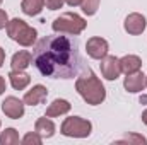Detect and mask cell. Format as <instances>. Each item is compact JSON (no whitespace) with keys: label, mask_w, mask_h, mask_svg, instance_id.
Here are the masks:
<instances>
[{"label":"cell","mask_w":147,"mask_h":145,"mask_svg":"<svg viewBox=\"0 0 147 145\" xmlns=\"http://www.w3.org/2000/svg\"><path fill=\"white\" fill-rule=\"evenodd\" d=\"M31 55L39 73L50 79H74L82 63L77 39L63 33L41 38Z\"/></svg>","instance_id":"obj_1"},{"label":"cell","mask_w":147,"mask_h":145,"mask_svg":"<svg viewBox=\"0 0 147 145\" xmlns=\"http://www.w3.org/2000/svg\"><path fill=\"white\" fill-rule=\"evenodd\" d=\"M75 89L80 94V97L91 106H98L106 99L105 85L96 77V73L92 70H89V68L75 80Z\"/></svg>","instance_id":"obj_2"},{"label":"cell","mask_w":147,"mask_h":145,"mask_svg":"<svg viewBox=\"0 0 147 145\" xmlns=\"http://www.w3.org/2000/svg\"><path fill=\"white\" fill-rule=\"evenodd\" d=\"M7 34L10 39H14V41H17L21 46H33L34 43H36V29L34 28H31V26H28L22 19H12V21H9V24H7Z\"/></svg>","instance_id":"obj_3"},{"label":"cell","mask_w":147,"mask_h":145,"mask_svg":"<svg viewBox=\"0 0 147 145\" xmlns=\"http://www.w3.org/2000/svg\"><path fill=\"white\" fill-rule=\"evenodd\" d=\"M86 26H87L86 19H82L80 15H77L74 12H65V14H62L60 17H57L53 21L51 29L55 33H63V34L77 36V34H80L86 29Z\"/></svg>","instance_id":"obj_4"},{"label":"cell","mask_w":147,"mask_h":145,"mask_svg":"<svg viewBox=\"0 0 147 145\" xmlns=\"http://www.w3.org/2000/svg\"><path fill=\"white\" fill-rule=\"evenodd\" d=\"M62 135L65 137H72V138H86L91 135L92 132V125L91 121L80 118V116H70V118H65V121L62 123V128H60Z\"/></svg>","instance_id":"obj_5"},{"label":"cell","mask_w":147,"mask_h":145,"mask_svg":"<svg viewBox=\"0 0 147 145\" xmlns=\"http://www.w3.org/2000/svg\"><path fill=\"white\" fill-rule=\"evenodd\" d=\"M108 50H110L108 41L103 39V38H98V36L91 38V39H87V43H86V51H87V55H89L91 58H94V60L105 58V56L108 55Z\"/></svg>","instance_id":"obj_6"},{"label":"cell","mask_w":147,"mask_h":145,"mask_svg":"<svg viewBox=\"0 0 147 145\" xmlns=\"http://www.w3.org/2000/svg\"><path fill=\"white\" fill-rule=\"evenodd\" d=\"M101 73L106 80H116L121 73L120 58H116L113 55H106L105 58H101Z\"/></svg>","instance_id":"obj_7"},{"label":"cell","mask_w":147,"mask_h":145,"mask_svg":"<svg viewBox=\"0 0 147 145\" xmlns=\"http://www.w3.org/2000/svg\"><path fill=\"white\" fill-rule=\"evenodd\" d=\"M2 111L7 118L10 119H19L24 116V101L14 97V96H9L5 97V101L2 103Z\"/></svg>","instance_id":"obj_8"},{"label":"cell","mask_w":147,"mask_h":145,"mask_svg":"<svg viewBox=\"0 0 147 145\" xmlns=\"http://www.w3.org/2000/svg\"><path fill=\"white\" fill-rule=\"evenodd\" d=\"M125 31L132 36H139L144 33L146 29V17L139 12H134V14H128L127 19H125V24H123Z\"/></svg>","instance_id":"obj_9"},{"label":"cell","mask_w":147,"mask_h":145,"mask_svg":"<svg viewBox=\"0 0 147 145\" xmlns=\"http://www.w3.org/2000/svg\"><path fill=\"white\" fill-rule=\"evenodd\" d=\"M46 96H48V89L45 85H41V84H36V85H33L31 91H28L24 94V99L22 101L28 106H38V104H41L46 99Z\"/></svg>","instance_id":"obj_10"},{"label":"cell","mask_w":147,"mask_h":145,"mask_svg":"<svg viewBox=\"0 0 147 145\" xmlns=\"http://www.w3.org/2000/svg\"><path fill=\"white\" fill-rule=\"evenodd\" d=\"M123 87L128 92H132V94H137V92L144 91V87H146V75L140 72V70L135 72V73L127 75L125 80H123Z\"/></svg>","instance_id":"obj_11"},{"label":"cell","mask_w":147,"mask_h":145,"mask_svg":"<svg viewBox=\"0 0 147 145\" xmlns=\"http://www.w3.org/2000/svg\"><path fill=\"white\" fill-rule=\"evenodd\" d=\"M120 67L125 75H130L142 68V60L137 55H125L123 58H120Z\"/></svg>","instance_id":"obj_12"},{"label":"cell","mask_w":147,"mask_h":145,"mask_svg":"<svg viewBox=\"0 0 147 145\" xmlns=\"http://www.w3.org/2000/svg\"><path fill=\"white\" fill-rule=\"evenodd\" d=\"M9 80H10V85L16 89V91H22L29 85L31 82V77L24 70H10L9 72Z\"/></svg>","instance_id":"obj_13"},{"label":"cell","mask_w":147,"mask_h":145,"mask_svg":"<svg viewBox=\"0 0 147 145\" xmlns=\"http://www.w3.org/2000/svg\"><path fill=\"white\" fill-rule=\"evenodd\" d=\"M31 63H33V55H31L29 51H24V50L14 53V56H12V60H10L12 70H26Z\"/></svg>","instance_id":"obj_14"},{"label":"cell","mask_w":147,"mask_h":145,"mask_svg":"<svg viewBox=\"0 0 147 145\" xmlns=\"http://www.w3.org/2000/svg\"><path fill=\"white\" fill-rule=\"evenodd\" d=\"M72 108V104L67 101V99H55L48 108H46V116L48 118H55V116H60V114H67Z\"/></svg>","instance_id":"obj_15"},{"label":"cell","mask_w":147,"mask_h":145,"mask_svg":"<svg viewBox=\"0 0 147 145\" xmlns=\"http://www.w3.org/2000/svg\"><path fill=\"white\" fill-rule=\"evenodd\" d=\"M34 132L39 133L43 138H50V137H53V133H55V123H53L48 116L39 118V119H36Z\"/></svg>","instance_id":"obj_16"},{"label":"cell","mask_w":147,"mask_h":145,"mask_svg":"<svg viewBox=\"0 0 147 145\" xmlns=\"http://www.w3.org/2000/svg\"><path fill=\"white\" fill-rule=\"evenodd\" d=\"M43 5H45V0H22L21 9L26 15H38L43 10Z\"/></svg>","instance_id":"obj_17"},{"label":"cell","mask_w":147,"mask_h":145,"mask_svg":"<svg viewBox=\"0 0 147 145\" xmlns=\"http://www.w3.org/2000/svg\"><path fill=\"white\" fill-rule=\"evenodd\" d=\"M0 144L2 145H16L19 144V133L14 128H5L0 135Z\"/></svg>","instance_id":"obj_18"},{"label":"cell","mask_w":147,"mask_h":145,"mask_svg":"<svg viewBox=\"0 0 147 145\" xmlns=\"http://www.w3.org/2000/svg\"><path fill=\"white\" fill-rule=\"evenodd\" d=\"M99 2L101 0H82V3H80L82 12L87 14V15H94L99 9Z\"/></svg>","instance_id":"obj_19"},{"label":"cell","mask_w":147,"mask_h":145,"mask_svg":"<svg viewBox=\"0 0 147 145\" xmlns=\"http://www.w3.org/2000/svg\"><path fill=\"white\" fill-rule=\"evenodd\" d=\"M41 142H43V137L36 132H29V133H26L22 137V144L24 145H41Z\"/></svg>","instance_id":"obj_20"},{"label":"cell","mask_w":147,"mask_h":145,"mask_svg":"<svg viewBox=\"0 0 147 145\" xmlns=\"http://www.w3.org/2000/svg\"><path fill=\"white\" fill-rule=\"evenodd\" d=\"M125 142H135V144H147L146 137H140V135H127L123 137L121 140H118L116 144H125Z\"/></svg>","instance_id":"obj_21"},{"label":"cell","mask_w":147,"mask_h":145,"mask_svg":"<svg viewBox=\"0 0 147 145\" xmlns=\"http://www.w3.org/2000/svg\"><path fill=\"white\" fill-rule=\"evenodd\" d=\"M63 3H65V0H45L46 9H50V10H58L63 7Z\"/></svg>","instance_id":"obj_22"},{"label":"cell","mask_w":147,"mask_h":145,"mask_svg":"<svg viewBox=\"0 0 147 145\" xmlns=\"http://www.w3.org/2000/svg\"><path fill=\"white\" fill-rule=\"evenodd\" d=\"M7 24H9V15L3 9H0V29L7 28Z\"/></svg>","instance_id":"obj_23"},{"label":"cell","mask_w":147,"mask_h":145,"mask_svg":"<svg viewBox=\"0 0 147 145\" xmlns=\"http://www.w3.org/2000/svg\"><path fill=\"white\" fill-rule=\"evenodd\" d=\"M5 87H7V85H5V79H3V77L0 75V96H2L3 92H5Z\"/></svg>","instance_id":"obj_24"},{"label":"cell","mask_w":147,"mask_h":145,"mask_svg":"<svg viewBox=\"0 0 147 145\" xmlns=\"http://www.w3.org/2000/svg\"><path fill=\"white\" fill-rule=\"evenodd\" d=\"M65 2H67L70 7H77V5H80V3H82V0H65Z\"/></svg>","instance_id":"obj_25"},{"label":"cell","mask_w":147,"mask_h":145,"mask_svg":"<svg viewBox=\"0 0 147 145\" xmlns=\"http://www.w3.org/2000/svg\"><path fill=\"white\" fill-rule=\"evenodd\" d=\"M3 60H5V51H3V48H0V67L3 65Z\"/></svg>","instance_id":"obj_26"},{"label":"cell","mask_w":147,"mask_h":145,"mask_svg":"<svg viewBox=\"0 0 147 145\" xmlns=\"http://www.w3.org/2000/svg\"><path fill=\"white\" fill-rule=\"evenodd\" d=\"M142 123L147 126V109H144V113H142Z\"/></svg>","instance_id":"obj_27"},{"label":"cell","mask_w":147,"mask_h":145,"mask_svg":"<svg viewBox=\"0 0 147 145\" xmlns=\"http://www.w3.org/2000/svg\"><path fill=\"white\" fill-rule=\"evenodd\" d=\"M146 87H147V77H146Z\"/></svg>","instance_id":"obj_28"},{"label":"cell","mask_w":147,"mask_h":145,"mask_svg":"<svg viewBox=\"0 0 147 145\" xmlns=\"http://www.w3.org/2000/svg\"><path fill=\"white\" fill-rule=\"evenodd\" d=\"M2 2H3V0H0V3H2Z\"/></svg>","instance_id":"obj_29"}]
</instances>
